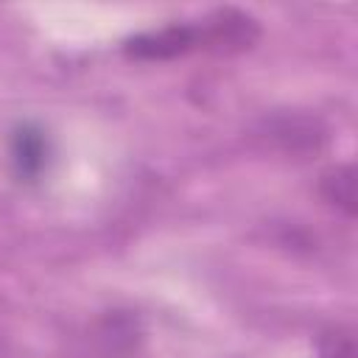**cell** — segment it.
Instances as JSON below:
<instances>
[{"mask_svg": "<svg viewBox=\"0 0 358 358\" xmlns=\"http://www.w3.org/2000/svg\"><path fill=\"white\" fill-rule=\"evenodd\" d=\"M204 48V25H165L159 31L137 34L126 42V53L145 62H165Z\"/></svg>", "mask_w": 358, "mask_h": 358, "instance_id": "cell-1", "label": "cell"}, {"mask_svg": "<svg viewBox=\"0 0 358 358\" xmlns=\"http://www.w3.org/2000/svg\"><path fill=\"white\" fill-rule=\"evenodd\" d=\"M8 157H11V168L20 179L31 182L45 171L48 162V137L39 126L34 123H22L14 129L11 143H8Z\"/></svg>", "mask_w": 358, "mask_h": 358, "instance_id": "cell-2", "label": "cell"}, {"mask_svg": "<svg viewBox=\"0 0 358 358\" xmlns=\"http://www.w3.org/2000/svg\"><path fill=\"white\" fill-rule=\"evenodd\" d=\"M319 193L330 207H336L347 218L355 215V173L350 165H336L324 171L319 182Z\"/></svg>", "mask_w": 358, "mask_h": 358, "instance_id": "cell-3", "label": "cell"}, {"mask_svg": "<svg viewBox=\"0 0 358 358\" xmlns=\"http://www.w3.org/2000/svg\"><path fill=\"white\" fill-rule=\"evenodd\" d=\"M319 358H355V344L350 330H333L319 344Z\"/></svg>", "mask_w": 358, "mask_h": 358, "instance_id": "cell-4", "label": "cell"}]
</instances>
